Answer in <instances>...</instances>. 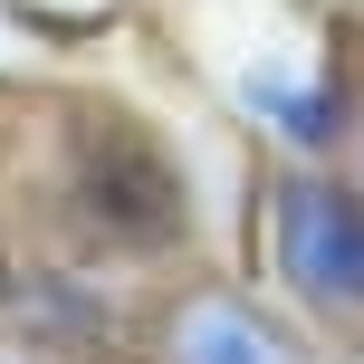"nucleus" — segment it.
I'll return each mask as SVG.
<instances>
[{"mask_svg": "<svg viewBox=\"0 0 364 364\" xmlns=\"http://www.w3.org/2000/svg\"><path fill=\"white\" fill-rule=\"evenodd\" d=\"M278 269L316 307H364V211L326 182H288L278 192Z\"/></svg>", "mask_w": 364, "mask_h": 364, "instance_id": "obj_1", "label": "nucleus"}, {"mask_svg": "<svg viewBox=\"0 0 364 364\" xmlns=\"http://www.w3.org/2000/svg\"><path fill=\"white\" fill-rule=\"evenodd\" d=\"M173 364H297L278 346V326H259V307L240 297H192L173 316Z\"/></svg>", "mask_w": 364, "mask_h": 364, "instance_id": "obj_2", "label": "nucleus"}, {"mask_svg": "<svg viewBox=\"0 0 364 364\" xmlns=\"http://www.w3.org/2000/svg\"><path fill=\"white\" fill-rule=\"evenodd\" d=\"M240 87H250V106L269 115L278 134H297V144H326L336 106H326V87H316V77H288V68H250Z\"/></svg>", "mask_w": 364, "mask_h": 364, "instance_id": "obj_3", "label": "nucleus"}, {"mask_svg": "<svg viewBox=\"0 0 364 364\" xmlns=\"http://www.w3.org/2000/svg\"><path fill=\"white\" fill-rule=\"evenodd\" d=\"M19 10H48V19H96L106 0H19Z\"/></svg>", "mask_w": 364, "mask_h": 364, "instance_id": "obj_4", "label": "nucleus"}, {"mask_svg": "<svg viewBox=\"0 0 364 364\" xmlns=\"http://www.w3.org/2000/svg\"><path fill=\"white\" fill-rule=\"evenodd\" d=\"M0 364H58L48 346H19V336H0Z\"/></svg>", "mask_w": 364, "mask_h": 364, "instance_id": "obj_5", "label": "nucleus"}]
</instances>
